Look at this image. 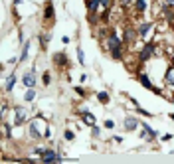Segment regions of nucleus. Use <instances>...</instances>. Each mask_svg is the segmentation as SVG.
I'll use <instances>...</instances> for the list:
<instances>
[{"label":"nucleus","instance_id":"9b49d317","mask_svg":"<svg viewBox=\"0 0 174 164\" xmlns=\"http://www.w3.org/2000/svg\"><path fill=\"white\" fill-rule=\"evenodd\" d=\"M14 85H16V75H10L8 81H6V91H12Z\"/></svg>","mask_w":174,"mask_h":164},{"label":"nucleus","instance_id":"b1692460","mask_svg":"<svg viewBox=\"0 0 174 164\" xmlns=\"http://www.w3.org/2000/svg\"><path fill=\"white\" fill-rule=\"evenodd\" d=\"M50 81H52V77H50V73H44V83H46V85H50Z\"/></svg>","mask_w":174,"mask_h":164},{"label":"nucleus","instance_id":"f257e3e1","mask_svg":"<svg viewBox=\"0 0 174 164\" xmlns=\"http://www.w3.org/2000/svg\"><path fill=\"white\" fill-rule=\"evenodd\" d=\"M109 50H111V55L115 59H121V40L115 34L109 36Z\"/></svg>","mask_w":174,"mask_h":164},{"label":"nucleus","instance_id":"c756f323","mask_svg":"<svg viewBox=\"0 0 174 164\" xmlns=\"http://www.w3.org/2000/svg\"><path fill=\"white\" fill-rule=\"evenodd\" d=\"M166 4H170V6H174V0H166Z\"/></svg>","mask_w":174,"mask_h":164},{"label":"nucleus","instance_id":"393cba45","mask_svg":"<svg viewBox=\"0 0 174 164\" xmlns=\"http://www.w3.org/2000/svg\"><path fill=\"white\" fill-rule=\"evenodd\" d=\"M30 135H32V137H36V138H40V132L34 129V125H32V129H30Z\"/></svg>","mask_w":174,"mask_h":164},{"label":"nucleus","instance_id":"ddd939ff","mask_svg":"<svg viewBox=\"0 0 174 164\" xmlns=\"http://www.w3.org/2000/svg\"><path fill=\"white\" fill-rule=\"evenodd\" d=\"M150 28H152V24H142V26L139 28V34H141V36H147Z\"/></svg>","mask_w":174,"mask_h":164},{"label":"nucleus","instance_id":"39448f33","mask_svg":"<svg viewBox=\"0 0 174 164\" xmlns=\"http://www.w3.org/2000/svg\"><path fill=\"white\" fill-rule=\"evenodd\" d=\"M137 127H139V121H137L134 117H127L125 119V129H127V131H134Z\"/></svg>","mask_w":174,"mask_h":164},{"label":"nucleus","instance_id":"dca6fc26","mask_svg":"<svg viewBox=\"0 0 174 164\" xmlns=\"http://www.w3.org/2000/svg\"><path fill=\"white\" fill-rule=\"evenodd\" d=\"M137 10H139V12L147 10V0H137Z\"/></svg>","mask_w":174,"mask_h":164},{"label":"nucleus","instance_id":"f3484780","mask_svg":"<svg viewBox=\"0 0 174 164\" xmlns=\"http://www.w3.org/2000/svg\"><path fill=\"white\" fill-rule=\"evenodd\" d=\"M50 40H52V34H42V36H40V42H42V46H46V44L50 42Z\"/></svg>","mask_w":174,"mask_h":164},{"label":"nucleus","instance_id":"7ed1b4c3","mask_svg":"<svg viewBox=\"0 0 174 164\" xmlns=\"http://www.w3.org/2000/svg\"><path fill=\"white\" fill-rule=\"evenodd\" d=\"M22 81H24V85H26V87H34V83H36V75H34V69H32V71H28V73H24Z\"/></svg>","mask_w":174,"mask_h":164},{"label":"nucleus","instance_id":"c85d7f7f","mask_svg":"<svg viewBox=\"0 0 174 164\" xmlns=\"http://www.w3.org/2000/svg\"><path fill=\"white\" fill-rule=\"evenodd\" d=\"M109 2H111V0H101V6H105V8H107V6H109Z\"/></svg>","mask_w":174,"mask_h":164},{"label":"nucleus","instance_id":"7c9ffc66","mask_svg":"<svg viewBox=\"0 0 174 164\" xmlns=\"http://www.w3.org/2000/svg\"><path fill=\"white\" fill-rule=\"evenodd\" d=\"M131 2H133V0H125V4H131Z\"/></svg>","mask_w":174,"mask_h":164},{"label":"nucleus","instance_id":"bb28decb","mask_svg":"<svg viewBox=\"0 0 174 164\" xmlns=\"http://www.w3.org/2000/svg\"><path fill=\"white\" fill-rule=\"evenodd\" d=\"M105 127H107V129H115V123L107 119V121H105Z\"/></svg>","mask_w":174,"mask_h":164},{"label":"nucleus","instance_id":"aec40b11","mask_svg":"<svg viewBox=\"0 0 174 164\" xmlns=\"http://www.w3.org/2000/svg\"><path fill=\"white\" fill-rule=\"evenodd\" d=\"M34 97H36V91L30 87V89H28V93H26V101H34Z\"/></svg>","mask_w":174,"mask_h":164},{"label":"nucleus","instance_id":"4468645a","mask_svg":"<svg viewBox=\"0 0 174 164\" xmlns=\"http://www.w3.org/2000/svg\"><path fill=\"white\" fill-rule=\"evenodd\" d=\"M145 132H147V135H148V137H150V138H154V137H156V135H158V132L154 131L152 127H148V125H145Z\"/></svg>","mask_w":174,"mask_h":164},{"label":"nucleus","instance_id":"1a4fd4ad","mask_svg":"<svg viewBox=\"0 0 174 164\" xmlns=\"http://www.w3.org/2000/svg\"><path fill=\"white\" fill-rule=\"evenodd\" d=\"M54 61L58 63V65H67V55L65 53H55Z\"/></svg>","mask_w":174,"mask_h":164},{"label":"nucleus","instance_id":"9d476101","mask_svg":"<svg viewBox=\"0 0 174 164\" xmlns=\"http://www.w3.org/2000/svg\"><path fill=\"white\" fill-rule=\"evenodd\" d=\"M139 81H141V83H142L145 87H148V89H152V83H150V79H148V75H145V73H142L141 77H139Z\"/></svg>","mask_w":174,"mask_h":164},{"label":"nucleus","instance_id":"6ab92c4d","mask_svg":"<svg viewBox=\"0 0 174 164\" xmlns=\"http://www.w3.org/2000/svg\"><path fill=\"white\" fill-rule=\"evenodd\" d=\"M97 99H99L101 103H107V101H109V95H107V93H105V91H101L99 95H97Z\"/></svg>","mask_w":174,"mask_h":164},{"label":"nucleus","instance_id":"6e6552de","mask_svg":"<svg viewBox=\"0 0 174 164\" xmlns=\"http://www.w3.org/2000/svg\"><path fill=\"white\" fill-rule=\"evenodd\" d=\"M99 6H101V0H87V10H89L91 14H93Z\"/></svg>","mask_w":174,"mask_h":164},{"label":"nucleus","instance_id":"4be33fe9","mask_svg":"<svg viewBox=\"0 0 174 164\" xmlns=\"http://www.w3.org/2000/svg\"><path fill=\"white\" fill-rule=\"evenodd\" d=\"M77 59L81 61V65H83V61H85V55H83V50H81V47L77 50Z\"/></svg>","mask_w":174,"mask_h":164},{"label":"nucleus","instance_id":"cd10ccee","mask_svg":"<svg viewBox=\"0 0 174 164\" xmlns=\"http://www.w3.org/2000/svg\"><path fill=\"white\" fill-rule=\"evenodd\" d=\"M75 93H77V95H81V97H83V93H85V91H83L81 87H75Z\"/></svg>","mask_w":174,"mask_h":164},{"label":"nucleus","instance_id":"a211bd4d","mask_svg":"<svg viewBox=\"0 0 174 164\" xmlns=\"http://www.w3.org/2000/svg\"><path fill=\"white\" fill-rule=\"evenodd\" d=\"M46 18H47V20H52V18H54V6H52V4H50V6L46 8Z\"/></svg>","mask_w":174,"mask_h":164},{"label":"nucleus","instance_id":"5701e85b","mask_svg":"<svg viewBox=\"0 0 174 164\" xmlns=\"http://www.w3.org/2000/svg\"><path fill=\"white\" fill-rule=\"evenodd\" d=\"M91 135H93V137H99V135H101V131H99V127H97V125H93V131H91Z\"/></svg>","mask_w":174,"mask_h":164},{"label":"nucleus","instance_id":"0eeeda50","mask_svg":"<svg viewBox=\"0 0 174 164\" xmlns=\"http://www.w3.org/2000/svg\"><path fill=\"white\" fill-rule=\"evenodd\" d=\"M24 121H26V111H24L22 107H18V109H16V125H20Z\"/></svg>","mask_w":174,"mask_h":164},{"label":"nucleus","instance_id":"2eb2a0df","mask_svg":"<svg viewBox=\"0 0 174 164\" xmlns=\"http://www.w3.org/2000/svg\"><path fill=\"white\" fill-rule=\"evenodd\" d=\"M28 50H30V42H26L24 44V50H22V55H20V61H24V59L28 58Z\"/></svg>","mask_w":174,"mask_h":164},{"label":"nucleus","instance_id":"20e7f679","mask_svg":"<svg viewBox=\"0 0 174 164\" xmlns=\"http://www.w3.org/2000/svg\"><path fill=\"white\" fill-rule=\"evenodd\" d=\"M152 52H154V44L150 42V44H147V46H145V50L141 52V59H142V61H147V59L152 55Z\"/></svg>","mask_w":174,"mask_h":164},{"label":"nucleus","instance_id":"423d86ee","mask_svg":"<svg viewBox=\"0 0 174 164\" xmlns=\"http://www.w3.org/2000/svg\"><path fill=\"white\" fill-rule=\"evenodd\" d=\"M81 117H83V121H85L87 125H95V117L87 111V109H83V111H81Z\"/></svg>","mask_w":174,"mask_h":164},{"label":"nucleus","instance_id":"412c9836","mask_svg":"<svg viewBox=\"0 0 174 164\" xmlns=\"http://www.w3.org/2000/svg\"><path fill=\"white\" fill-rule=\"evenodd\" d=\"M133 38H134V32H133V30H127V32H125V40H127V42H131Z\"/></svg>","mask_w":174,"mask_h":164},{"label":"nucleus","instance_id":"2f4dec72","mask_svg":"<svg viewBox=\"0 0 174 164\" xmlns=\"http://www.w3.org/2000/svg\"><path fill=\"white\" fill-rule=\"evenodd\" d=\"M170 119H172V121H174V115H170Z\"/></svg>","mask_w":174,"mask_h":164},{"label":"nucleus","instance_id":"a878e982","mask_svg":"<svg viewBox=\"0 0 174 164\" xmlns=\"http://www.w3.org/2000/svg\"><path fill=\"white\" fill-rule=\"evenodd\" d=\"M63 137H65L67 140H71V138H73V132H71V131H65V132H63Z\"/></svg>","mask_w":174,"mask_h":164},{"label":"nucleus","instance_id":"f03ea898","mask_svg":"<svg viewBox=\"0 0 174 164\" xmlns=\"http://www.w3.org/2000/svg\"><path fill=\"white\" fill-rule=\"evenodd\" d=\"M42 162H61V156L54 150H44L42 154Z\"/></svg>","mask_w":174,"mask_h":164},{"label":"nucleus","instance_id":"f8f14e48","mask_svg":"<svg viewBox=\"0 0 174 164\" xmlns=\"http://www.w3.org/2000/svg\"><path fill=\"white\" fill-rule=\"evenodd\" d=\"M166 81L170 83V85H174V65L168 67V71H166Z\"/></svg>","mask_w":174,"mask_h":164}]
</instances>
